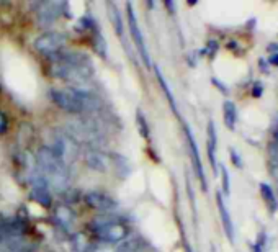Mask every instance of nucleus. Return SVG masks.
<instances>
[{
  "label": "nucleus",
  "instance_id": "f257e3e1",
  "mask_svg": "<svg viewBox=\"0 0 278 252\" xmlns=\"http://www.w3.org/2000/svg\"><path fill=\"white\" fill-rule=\"evenodd\" d=\"M53 59L51 71L54 77L71 84L74 89H82L94 80V62L82 51H62Z\"/></svg>",
  "mask_w": 278,
  "mask_h": 252
},
{
  "label": "nucleus",
  "instance_id": "f03ea898",
  "mask_svg": "<svg viewBox=\"0 0 278 252\" xmlns=\"http://www.w3.org/2000/svg\"><path fill=\"white\" fill-rule=\"evenodd\" d=\"M49 99L62 112L85 117L102 110V100L85 89H53L49 90Z\"/></svg>",
  "mask_w": 278,
  "mask_h": 252
},
{
  "label": "nucleus",
  "instance_id": "7ed1b4c3",
  "mask_svg": "<svg viewBox=\"0 0 278 252\" xmlns=\"http://www.w3.org/2000/svg\"><path fill=\"white\" fill-rule=\"evenodd\" d=\"M36 170L38 174L46 180L51 190L57 193L66 192L71 183L69 175V165L51 151L49 146H41L36 152Z\"/></svg>",
  "mask_w": 278,
  "mask_h": 252
},
{
  "label": "nucleus",
  "instance_id": "20e7f679",
  "mask_svg": "<svg viewBox=\"0 0 278 252\" xmlns=\"http://www.w3.org/2000/svg\"><path fill=\"white\" fill-rule=\"evenodd\" d=\"M90 231L95 238L110 244L121 243V241L128 239L131 234L130 226L123 220L113 215H102L94 218L90 221Z\"/></svg>",
  "mask_w": 278,
  "mask_h": 252
},
{
  "label": "nucleus",
  "instance_id": "39448f33",
  "mask_svg": "<svg viewBox=\"0 0 278 252\" xmlns=\"http://www.w3.org/2000/svg\"><path fill=\"white\" fill-rule=\"evenodd\" d=\"M49 149L59 157L66 165L74 164L80 156V144L66 129H54L51 133Z\"/></svg>",
  "mask_w": 278,
  "mask_h": 252
},
{
  "label": "nucleus",
  "instance_id": "423d86ee",
  "mask_svg": "<svg viewBox=\"0 0 278 252\" xmlns=\"http://www.w3.org/2000/svg\"><path fill=\"white\" fill-rule=\"evenodd\" d=\"M66 41H67V38L62 31L49 30V31H44L39 34V36L34 39L33 46H34V49H36V53L48 56V57H54L59 53H62Z\"/></svg>",
  "mask_w": 278,
  "mask_h": 252
},
{
  "label": "nucleus",
  "instance_id": "0eeeda50",
  "mask_svg": "<svg viewBox=\"0 0 278 252\" xmlns=\"http://www.w3.org/2000/svg\"><path fill=\"white\" fill-rule=\"evenodd\" d=\"M67 10V3L66 2H41L38 3V10H36V18L38 23L43 26H49L53 25L54 21H57V18L62 15H66Z\"/></svg>",
  "mask_w": 278,
  "mask_h": 252
},
{
  "label": "nucleus",
  "instance_id": "6e6552de",
  "mask_svg": "<svg viewBox=\"0 0 278 252\" xmlns=\"http://www.w3.org/2000/svg\"><path fill=\"white\" fill-rule=\"evenodd\" d=\"M26 228L18 220H2L0 221V248L8 246L15 241L25 239Z\"/></svg>",
  "mask_w": 278,
  "mask_h": 252
},
{
  "label": "nucleus",
  "instance_id": "1a4fd4ad",
  "mask_svg": "<svg viewBox=\"0 0 278 252\" xmlns=\"http://www.w3.org/2000/svg\"><path fill=\"white\" fill-rule=\"evenodd\" d=\"M126 10H128V23H130V31H131V38L133 41H135L136 48H138V53L141 54L142 61L146 62V66H150V57L147 53V48H146V43H144V36H142V31L141 28H139V23L136 18V13H135V8H133L131 3H126Z\"/></svg>",
  "mask_w": 278,
  "mask_h": 252
},
{
  "label": "nucleus",
  "instance_id": "9d476101",
  "mask_svg": "<svg viewBox=\"0 0 278 252\" xmlns=\"http://www.w3.org/2000/svg\"><path fill=\"white\" fill-rule=\"evenodd\" d=\"M84 202L89 208L102 211V213H105V215H112V211L118 206L117 200H115L112 195H108L105 192H98V190L85 193Z\"/></svg>",
  "mask_w": 278,
  "mask_h": 252
},
{
  "label": "nucleus",
  "instance_id": "9b49d317",
  "mask_svg": "<svg viewBox=\"0 0 278 252\" xmlns=\"http://www.w3.org/2000/svg\"><path fill=\"white\" fill-rule=\"evenodd\" d=\"M31 198L44 208H51V205H53L51 188L43 177L38 174V170L31 175Z\"/></svg>",
  "mask_w": 278,
  "mask_h": 252
},
{
  "label": "nucleus",
  "instance_id": "f8f14e48",
  "mask_svg": "<svg viewBox=\"0 0 278 252\" xmlns=\"http://www.w3.org/2000/svg\"><path fill=\"white\" fill-rule=\"evenodd\" d=\"M183 129H185V136H187V142H188V147H190V154H192V160H193V165L196 169V174H198V179L201 182L203 190H206V177H205V172H203V165H201V157H200L198 146H196V141L193 137L192 129H190L188 126H185Z\"/></svg>",
  "mask_w": 278,
  "mask_h": 252
},
{
  "label": "nucleus",
  "instance_id": "ddd939ff",
  "mask_svg": "<svg viewBox=\"0 0 278 252\" xmlns=\"http://www.w3.org/2000/svg\"><path fill=\"white\" fill-rule=\"evenodd\" d=\"M84 160L92 170L105 172L108 169L110 157L107 156V154H103L98 147H89L84 154Z\"/></svg>",
  "mask_w": 278,
  "mask_h": 252
},
{
  "label": "nucleus",
  "instance_id": "4468645a",
  "mask_svg": "<svg viewBox=\"0 0 278 252\" xmlns=\"http://www.w3.org/2000/svg\"><path fill=\"white\" fill-rule=\"evenodd\" d=\"M53 220L61 229H64V231L69 233V231H72V228L75 225V213L69 206L61 205V206H56L53 210Z\"/></svg>",
  "mask_w": 278,
  "mask_h": 252
},
{
  "label": "nucleus",
  "instance_id": "2eb2a0df",
  "mask_svg": "<svg viewBox=\"0 0 278 252\" xmlns=\"http://www.w3.org/2000/svg\"><path fill=\"white\" fill-rule=\"evenodd\" d=\"M216 203H218L219 215H221V221H223V228L226 231V236L229 238V241H234V226H233V221H231V216L228 213V208H226L224 198H223L221 193L216 195Z\"/></svg>",
  "mask_w": 278,
  "mask_h": 252
},
{
  "label": "nucleus",
  "instance_id": "dca6fc26",
  "mask_svg": "<svg viewBox=\"0 0 278 252\" xmlns=\"http://www.w3.org/2000/svg\"><path fill=\"white\" fill-rule=\"evenodd\" d=\"M216 146H218V137H216V129H214V123H208V157H210L211 167L214 174L218 172V164H216Z\"/></svg>",
  "mask_w": 278,
  "mask_h": 252
},
{
  "label": "nucleus",
  "instance_id": "f3484780",
  "mask_svg": "<svg viewBox=\"0 0 278 252\" xmlns=\"http://www.w3.org/2000/svg\"><path fill=\"white\" fill-rule=\"evenodd\" d=\"M110 162L113 164V167H115V170L118 172L120 177H126V175L131 174L130 162H128V159H126L125 156H120V154H112Z\"/></svg>",
  "mask_w": 278,
  "mask_h": 252
},
{
  "label": "nucleus",
  "instance_id": "a211bd4d",
  "mask_svg": "<svg viewBox=\"0 0 278 252\" xmlns=\"http://www.w3.org/2000/svg\"><path fill=\"white\" fill-rule=\"evenodd\" d=\"M223 113H224V123L229 129L236 128V122H237V110L236 105L231 100H226L223 105Z\"/></svg>",
  "mask_w": 278,
  "mask_h": 252
},
{
  "label": "nucleus",
  "instance_id": "6ab92c4d",
  "mask_svg": "<svg viewBox=\"0 0 278 252\" xmlns=\"http://www.w3.org/2000/svg\"><path fill=\"white\" fill-rule=\"evenodd\" d=\"M155 76H157V80H159V84H160L162 90H164V94H165V97H167V100H169V103H170V107L173 108V112L177 113V105H175V99H173L172 92H170V89H169V84H167L165 77L162 76V72H160V69H159V67H155Z\"/></svg>",
  "mask_w": 278,
  "mask_h": 252
},
{
  "label": "nucleus",
  "instance_id": "aec40b11",
  "mask_svg": "<svg viewBox=\"0 0 278 252\" xmlns=\"http://www.w3.org/2000/svg\"><path fill=\"white\" fill-rule=\"evenodd\" d=\"M260 193H262V197H264L265 202L269 203L272 211H275L278 208V202H277V198H275L274 190H272V187L267 185V183H260Z\"/></svg>",
  "mask_w": 278,
  "mask_h": 252
},
{
  "label": "nucleus",
  "instance_id": "412c9836",
  "mask_svg": "<svg viewBox=\"0 0 278 252\" xmlns=\"http://www.w3.org/2000/svg\"><path fill=\"white\" fill-rule=\"evenodd\" d=\"M136 123H138V128H139V131H141V136H142V137H146V139H149V136H150L149 125H147V122H146V117H144L141 110H138V118H136Z\"/></svg>",
  "mask_w": 278,
  "mask_h": 252
},
{
  "label": "nucleus",
  "instance_id": "4be33fe9",
  "mask_svg": "<svg viewBox=\"0 0 278 252\" xmlns=\"http://www.w3.org/2000/svg\"><path fill=\"white\" fill-rule=\"evenodd\" d=\"M112 20L115 23V28H117V33L118 34H123V23H121V16L118 13V8L112 5Z\"/></svg>",
  "mask_w": 278,
  "mask_h": 252
},
{
  "label": "nucleus",
  "instance_id": "5701e85b",
  "mask_svg": "<svg viewBox=\"0 0 278 252\" xmlns=\"http://www.w3.org/2000/svg\"><path fill=\"white\" fill-rule=\"evenodd\" d=\"M8 128H10V122H8L7 113L0 110V136L7 134L8 133Z\"/></svg>",
  "mask_w": 278,
  "mask_h": 252
},
{
  "label": "nucleus",
  "instance_id": "b1692460",
  "mask_svg": "<svg viewBox=\"0 0 278 252\" xmlns=\"http://www.w3.org/2000/svg\"><path fill=\"white\" fill-rule=\"evenodd\" d=\"M221 175H223V192H224L226 197H228V195L231 193V187H229V174H228V170H226L224 165L221 167Z\"/></svg>",
  "mask_w": 278,
  "mask_h": 252
},
{
  "label": "nucleus",
  "instance_id": "393cba45",
  "mask_svg": "<svg viewBox=\"0 0 278 252\" xmlns=\"http://www.w3.org/2000/svg\"><path fill=\"white\" fill-rule=\"evenodd\" d=\"M264 244H265V234H260V239L254 244V252H262Z\"/></svg>",
  "mask_w": 278,
  "mask_h": 252
},
{
  "label": "nucleus",
  "instance_id": "a878e982",
  "mask_svg": "<svg viewBox=\"0 0 278 252\" xmlns=\"http://www.w3.org/2000/svg\"><path fill=\"white\" fill-rule=\"evenodd\" d=\"M262 92H264L262 84L257 82L256 85H254V89H252V95H254V97H262Z\"/></svg>",
  "mask_w": 278,
  "mask_h": 252
},
{
  "label": "nucleus",
  "instance_id": "bb28decb",
  "mask_svg": "<svg viewBox=\"0 0 278 252\" xmlns=\"http://www.w3.org/2000/svg\"><path fill=\"white\" fill-rule=\"evenodd\" d=\"M229 152H231V157H233V160H234V164L237 165V167H241V165H242V164H241L239 154H237V152H236V149H231V151H229Z\"/></svg>",
  "mask_w": 278,
  "mask_h": 252
},
{
  "label": "nucleus",
  "instance_id": "cd10ccee",
  "mask_svg": "<svg viewBox=\"0 0 278 252\" xmlns=\"http://www.w3.org/2000/svg\"><path fill=\"white\" fill-rule=\"evenodd\" d=\"M269 62H270L272 66H277V67H278V53L274 54V56H270V61H269Z\"/></svg>",
  "mask_w": 278,
  "mask_h": 252
},
{
  "label": "nucleus",
  "instance_id": "c85d7f7f",
  "mask_svg": "<svg viewBox=\"0 0 278 252\" xmlns=\"http://www.w3.org/2000/svg\"><path fill=\"white\" fill-rule=\"evenodd\" d=\"M213 84L216 85V87H219V89H221V90H223V94H228V92H226V87H224V85H223L221 82H218L216 79H213Z\"/></svg>",
  "mask_w": 278,
  "mask_h": 252
},
{
  "label": "nucleus",
  "instance_id": "c756f323",
  "mask_svg": "<svg viewBox=\"0 0 278 252\" xmlns=\"http://www.w3.org/2000/svg\"><path fill=\"white\" fill-rule=\"evenodd\" d=\"M185 251H187V252H193L192 248H190V244H187V243H185Z\"/></svg>",
  "mask_w": 278,
  "mask_h": 252
}]
</instances>
